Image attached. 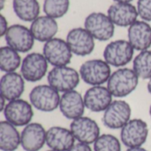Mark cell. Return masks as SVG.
Wrapping results in <instances>:
<instances>
[{
	"label": "cell",
	"mask_w": 151,
	"mask_h": 151,
	"mask_svg": "<svg viewBox=\"0 0 151 151\" xmlns=\"http://www.w3.org/2000/svg\"><path fill=\"white\" fill-rule=\"evenodd\" d=\"M138 83L139 78L133 69L121 67L111 73L107 88L113 97L123 98L133 93Z\"/></svg>",
	"instance_id": "cell-1"
},
{
	"label": "cell",
	"mask_w": 151,
	"mask_h": 151,
	"mask_svg": "<svg viewBox=\"0 0 151 151\" xmlns=\"http://www.w3.org/2000/svg\"><path fill=\"white\" fill-rule=\"evenodd\" d=\"M81 79L92 86H102L108 82L111 75V65L102 59H90L84 62L80 67Z\"/></svg>",
	"instance_id": "cell-2"
},
{
	"label": "cell",
	"mask_w": 151,
	"mask_h": 151,
	"mask_svg": "<svg viewBox=\"0 0 151 151\" xmlns=\"http://www.w3.org/2000/svg\"><path fill=\"white\" fill-rule=\"evenodd\" d=\"M49 85L58 92H68L74 90L80 83L81 75L74 68L65 66L53 67L48 73Z\"/></svg>",
	"instance_id": "cell-3"
},
{
	"label": "cell",
	"mask_w": 151,
	"mask_h": 151,
	"mask_svg": "<svg viewBox=\"0 0 151 151\" xmlns=\"http://www.w3.org/2000/svg\"><path fill=\"white\" fill-rule=\"evenodd\" d=\"M59 92L50 85H38L29 93V101L33 107L43 112H51L59 107Z\"/></svg>",
	"instance_id": "cell-4"
},
{
	"label": "cell",
	"mask_w": 151,
	"mask_h": 151,
	"mask_svg": "<svg viewBox=\"0 0 151 151\" xmlns=\"http://www.w3.org/2000/svg\"><path fill=\"white\" fill-rule=\"evenodd\" d=\"M134 49L128 41L116 40L106 45L104 50V60L114 67H123L133 59Z\"/></svg>",
	"instance_id": "cell-5"
},
{
	"label": "cell",
	"mask_w": 151,
	"mask_h": 151,
	"mask_svg": "<svg viewBox=\"0 0 151 151\" xmlns=\"http://www.w3.org/2000/svg\"><path fill=\"white\" fill-rule=\"evenodd\" d=\"M84 28L96 40L105 42L114 35L115 25L108 15L103 12H92L84 21Z\"/></svg>",
	"instance_id": "cell-6"
},
{
	"label": "cell",
	"mask_w": 151,
	"mask_h": 151,
	"mask_svg": "<svg viewBox=\"0 0 151 151\" xmlns=\"http://www.w3.org/2000/svg\"><path fill=\"white\" fill-rule=\"evenodd\" d=\"M149 136L148 124L141 119H130L120 132L122 143L127 148L142 147Z\"/></svg>",
	"instance_id": "cell-7"
},
{
	"label": "cell",
	"mask_w": 151,
	"mask_h": 151,
	"mask_svg": "<svg viewBox=\"0 0 151 151\" xmlns=\"http://www.w3.org/2000/svg\"><path fill=\"white\" fill-rule=\"evenodd\" d=\"M132 110L124 100H114L104 111L102 121L110 129H121L131 119Z\"/></svg>",
	"instance_id": "cell-8"
},
{
	"label": "cell",
	"mask_w": 151,
	"mask_h": 151,
	"mask_svg": "<svg viewBox=\"0 0 151 151\" xmlns=\"http://www.w3.org/2000/svg\"><path fill=\"white\" fill-rule=\"evenodd\" d=\"M3 112L5 120L15 127L27 126L34 116L32 104L20 98L9 101Z\"/></svg>",
	"instance_id": "cell-9"
},
{
	"label": "cell",
	"mask_w": 151,
	"mask_h": 151,
	"mask_svg": "<svg viewBox=\"0 0 151 151\" xmlns=\"http://www.w3.org/2000/svg\"><path fill=\"white\" fill-rule=\"evenodd\" d=\"M42 54L48 63L54 67L67 65L73 58V52L66 41L60 38H53L46 42L43 45Z\"/></svg>",
	"instance_id": "cell-10"
},
{
	"label": "cell",
	"mask_w": 151,
	"mask_h": 151,
	"mask_svg": "<svg viewBox=\"0 0 151 151\" xmlns=\"http://www.w3.org/2000/svg\"><path fill=\"white\" fill-rule=\"evenodd\" d=\"M48 64L49 63L43 54L38 52L29 53L22 60L20 74L27 81H39L46 75Z\"/></svg>",
	"instance_id": "cell-11"
},
{
	"label": "cell",
	"mask_w": 151,
	"mask_h": 151,
	"mask_svg": "<svg viewBox=\"0 0 151 151\" xmlns=\"http://www.w3.org/2000/svg\"><path fill=\"white\" fill-rule=\"evenodd\" d=\"M4 38L7 46L21 53L28 52L35 43V38L30 28L19 24L9 27Z\"/></svg>",
	"instance_id": "cell-12"
},
{
	"label": "cell",
	"mask_w": 151,
	"mask_h": 151,
	"mask_svg": "<svg viewBox=\"0 0 151 151\" xmlns=\"http://www.w3.org/2000/svg\"><path fill=\"white\" fill-rule=\"evenodd\" d=\"M66 42L73 54L85 57L91 54L95 49V38L82 27L71 29L66 36Z\"/></svg>",
	"instance_id": "cell-13"
},
{
	"label": "cell",
	"mask_w": 151,
	"mask_h": 151,
	"mask_svg": "<svg viewBox=\"0 0 151 151\" xmlns=\"http://www.w3.org/2000/svg\"><path fill=\"white\" fill-rule=\"evenodd\" d=\"M70 130L75 140L85 144H92L100 136L98 124L88 117H81L73 119L70 125Z\"/></svg>",
	"instance_id": "cell-14"
},
{
	"label": "cell",
	"mask_w": 151,
	"mask_h": 151,
	"mask_svg": "<svg viewBox=\"0 0 151 151\" xmlns=\"http://www.w3.org/2000/svg\"><path fill=\"white\" fill-rule=\"evenodd\" d=\"M46 133L40 123H30L20 134V146L25 151H39L46 143Z\"/></svg>",
	"instance_id": "cell-15"
},
{
	"label": "cell",
	"mask_w": 151,
	"mask_h": 151,
	"mask_svg": "<svg viewBox=\"0 0 151 151\" xmlns=\"http://www.w3.org/2000/svg\"><path fill=\"white\" fill-rule=\"evenodd\" d=\"M112 97L108 88L104 86H92L83 96L86 108L93 112L104 111L112 103Z\"/></svg>",
	"instance_id": "cell-16"
},
{
	"label": "cell",
	"mask_w": 151,
	"mask_h": 151,
	"mask_svg": "<svg viewBox=\"0 0 151 151\" xmlns=\"http://www.w3.org/2000/svg\"><path fill=\"white\" fill-rule=\"evenodd\" d=\"M85 108L83 96L75 89L63 93L60 97L59 110L62 115L68 119L73 120L82 117Z\"/></svg>",
	"instance_id": "cell-17"
},
{
	"label": "cell",
	"mask_w": 151,
	"mask_h": 151,
	"mask_svg": "<svg viewBox=\"0 0 151 151\" xmlns=\"http://www.w3.org/2000/svg\"><path fill=\"white\" fill-rule=\"evenodd\" d=\"M108 16L114 25L119 27H130L137 21V8L130 3H115L108 9Z\"/></svg>",
	"instance_id": "cell-18"
},
{
	"label": "cell",
	"mask_w": 151,
	"mask_h": 151,
	"mask_svg": "<svg viewBox=\"0 0 151 151\" xmlns=\"http://www.w3.org/2000/svg\"><path fill=\"white\" fill-rule=\"evenodd\" d=\"M25 90V79L16 72L6 73L0 80V94L8 102L19 99Z\"/></svg>",
	"instance_id": "cell-19"
},
{
	"label": "cell",
	"mask_w": 151,
	"mask_h": 151,
	"mask_svg": "<svg viewBox=\"0 0 151 151\" xmlns=\"http://www.w3.org/2000/svg\"><path fill=\"white\" fill-rule=\"evenodd\" d=\"M75 138L70 129L62 127H51L46 133V144L50 150L68 151L75 143Z\"/></svg>",
	"instance_id": "cell-20"
},
{
	"label": "cell",
	"mask_w": 151,
	"mask_h": 151,
	"mask_svg": "<svg viewBox=\"0 0 151 151\" xmlns=\"http://www.w3.org/2000/svg\"><path fill=\"white\" fill-rule=\"evenodd\" d=\"M128 42L135 50H147L151 46V27L143 20H137L128 28Z\"/></svg>",
	"instance_id": "cell-21"
},
{
	"label": "cell",
	"mask_w": 151,
	"mask_h": 151,
	"mask_svg": "<svg viewBox=\"0 0 151 151\" xmlns=\"http://www.w3.org/2000/svg\"><path fill=\"white\" fill-rule=\"evenodd\" d=\"M30 30L35 40L46 42L54 38L58 33V25L53 18H50L47 15L39 16L32 22Z\"/></svg>",
	"instance_id": "cell-22"
},
{
	"label": "cell",
	"mask_w": 151,
	"mask_h": 151,
	"mask_svg": "<svg viewBox=\"0 0 151 151\" xmlns=\"http://www.w3.org/2000/svg\"><path fill=\"white\" fill-rule=\"evenodd\" d=\"M20 146V134L16 127L6 120L0 122V150L15 151Z\"/></svg>",
	"instance_id": "cell-23"
},
{
	"label": "cell",
	"mask_w": 151,
	"mask_h": 151,
	"mask_svg": "<svg viewBox=\"0 0 151 151\" xmlns=\"http://www.w3.org/2000/svg\"><path fill=\"white\" fill-rule=\"evenodd\" d=\"M13 12L23 21H34L39 17L40 5L37 0H13Z\"/></svg>",
	"instance_id": "cell-24"
},
{
	"label": "cell",
	"mask_w": 151,
	"mask_h": 151,
	"mask_svg": "<svg viewBox=\"0 0 151 151\" xmlns=\"http://www.w3.org/2000/svg\"><path fill=\"white\" fill-rule=\"evenodd\" d=\"M21 58L18 51L9 46L0 49V69L4 73L15 72L21 66Z\"/></svg>",
	"instance_id": "cell-25"
},
{
	"label": "cell",
	"mask_w": 151,
	"mask_h": 151,
	"mask_svg": "<svg viewBox=\"0 0 151 151\" xmlns=\"http://www.w3.org/2000/svg\"><path fill=\"white\" fill-rule=\"evenodd\" d=\"M133 70L139 79H151V50L141 51L134 59Z\"/></svg>",
	"instance_id": "cell-26"
},
{
	"label": "cell",
	"mask_w": 151,
	"mask_h": 151,
	"mask_svg": "<svg viewBox=\"0 0 151 151\" xmlns=\"http://www.w3.org/2000/svg\"><path fill=\"white\" fill-rule=\"evenodd\" d=\"M70 0H44L43 12L53 19H59L69 10Z\"/></svg>",
	"instance_id": "cell-27"
},
{
	"label": "cell",
	"mask_w": 151,
	"mask_h": 151,
	"mask_svg": "<svg viewBox=\"0 0 151 151\" xmlns=\"http://www.w3.org/2000/svg\"><path fill=\"white\" fill-rule=\"evenodd\" d=\"M95 151H121V143L119 140L109 134H102L94 143Z\"/></svg>",
	"instance_id": "cell-28"
},
{
	"label": "cell",
	"mask_w": 151,
	"mask_h": 151,
	"mask_svg": "<svg viewBox=\"0 0 151 151\" xmlns=\"http://www.w3.org/2000/svg\"><path fill=\"white\" fill-rule=\"evenodd\" d=\"M137 11L144 21H151V0H138Z\"/></svg>",
	"instance_id": "cell-29"
},
{
	"label": "cell",
	"mask_w": 151,
	"mask_h": 151,
	"mask_svg": "<svg viewBox=\"0 0 151 151\" xmlns=\"http://www.w3.org/2000/svg\"><path fill=\"white\" fill-rule=\"evenodd\" d=\"M8 28H9V27H8L7 19H5V17L3 14H1L0 15V35L4 36Z\"/></svg>",
	"instance_id": "cell-30"
},
{
	"label": "cell",
	"mask_w": 151,
	"mask_h": 151,
	"mask_svg": "<svg viewBox=\"0 0 151 151\" xmlns=\"http://www.w3.org/2000/svg\"><path fill=\"white\" fill-rule=\"evenodd\" d=\"M68 151H92V149L88 144L78 142L75 143Z\"/></svg>",
	"instance_id": "cell-31"
},
{
	"label": "cell",
	"mask_w": 151,
	"mask_h": 151,
	"mask_svg": "<svg viewBox=\"0 0 151 151\" xmlns=\"http://www.w3.org/2000/svg\"><path fill=\"white\" fill-rule=\"evenodd\" d=\"M5 102H7V100L5 98H4L3 96H0V111H4L7 103L5 104Z\"/></svg>",
	"instance_id": "cell-32"
},
{
	"label": "cell",
	"mask_w": 151,
	"mask_h": 151,
	"mask_svg": "<svg viewBox=\"0 0 151 151\" xmlns=\"http://www.w3.org/2000/svg\"><path fill=\"white\" fill-rule=\"evenodd\" d=\"M126 151H148L142 147H136V148H128Z\"/></svg>",
	"instance_id": "cell-33"
},
{
	"label": "cell",
	"mask_w": 151,
	"mask_h": 151,
	"mask_svg": "<svg viewBox=\"0 0 151 151\" xmlns=\"http://www.w3.org/2000/svg\"><path fill=\"white\" fill-rule=\"evenodd\" d=\"M147 89H148V92H149V93L151 95V79L149 81V82H148Z\"/></svg>",
	"instance_id": "cell-34"
},
{
	"label": "cell",
	"mask_w": 151,
	"mask_h": 151,
	"mask_svg": "<svg viewBox=\"0 0 151 151\" xmlns=\"http://www.w3.org/2000/svg\"><path fill=\"white\" fill-rule=\"evenodd\" d=\"M116 3H130L133 0H114Z\"/></svg>",
	"instance_id": "cell-35"
},
{
	"label": "cell",
	"mask_w": 151,
	"mask_h": 151,
	"mask_svg": "<svg viewBox=\"0 0 151 151\" xmlns=\"http://www.w3.org/2000/svg\"><path fill=\"white\" fill-rule=\"evenodd\" d=\"M4 0H1V9L4 8Z\"/></svg>",
	"instance_id": "cell-36"
},
{
	"label": "cell",
	"mask_w": 151,
	"mask_h": 151,
	"mask_svg": "<svg viewBox=\"0 0 151 151\" xmlns=\"http://www.w3.org/2000/svg\"><path fill=\"white\" fill-rule=\"evenodd\" d=\"M150 118H151V105H150Z\"/></svg>",
	"instance_id": "cell-37"
},
{
	"label": "cell",
	"mask_w": 151,
	"mask_h": 151,
	"mask_svg": "<svg viewBox=\"0 0 151 151\" xmlns=\"http://www.w3.org/2000/svg\"><path fill=\"white\" fill-rule=\"evenodd\" d=\"M47 151H56V150H47Z\"/></svg>",
	"instance_id": "cell-38"
}]
</instances>
